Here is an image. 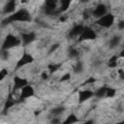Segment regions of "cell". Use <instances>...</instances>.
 I'll return each mask as SVG.
<instances>
[{"instance_id":"obj_10","label":"cell","mask_w":124,"mask_h":124,"mask_svg":"<svg viewBox=\"0 0 124 124\" xmlns=\"http://www.w3.org/2000/svg\"><path fill=\"white\" fill-rule=\"evenodd\" d=\"M116 26H117V29H118L119 31L124 30V20H123V19L118 20V22L116 23Z\"/></svg>"},{"instance_id":"obj_8","label":"cell","mask_w":124,"mask_h":124,"mask_svg":"<svg viewBox=\"0 0 124 124\" xmlns=\"http://www.w3.org/2000/svg\"><path fill=\"white\" fill-rule=\"evenodd\" d=\"M32 96H34V88L31 85L27 84V85H25L24 87H22L20 89L19 100H21V99H28V98H30Z\"/></svg>"},{"instance_id":"obj_6","label":"cell","mask_w":124,"mask_h":124,"mask_svg":"<svg viewBox=\"0 0 124 124\" xmlns=\"http://www.w3.org/2000/svg\"><path fill=\"white\" fill-rule=\"evenodd\" d=\"M16 1H8L2 7V13L4 15H12L16 11Z\"/></svg>"},{"instance_id":"obj_7","label":"cell","mask_w":124,"mask_h":124,"mask_svg":"<svg viewBox=\"0 0 124 124\" xmlns=\"http://www.w3.org/2000/svg\"><path fill=\"white\" fill-rule=\"evenodd\" d=\"M84 29V25L78 23V24H76L75 26H73L71 29H70V32H69V37L71 39H76V38H79V36L81 35L82 31Z\"/></svg>"},{"instance_id":"obj_12","label":"cell","mask_w":124,"mask_h":124,"mask_svg":"<svg viewBox=\"0 0 124 124\" xmlns=\"http://www.w3.org/2000/svg\"><path fill=\"white\" fill-rule=\"evenodd\" d=\"M116 124H123V122H116Z\"/></svg>"},{"instance_id":"obj_11","label":"cell","mask_w":124,"mask_h":124,"mask_svg":"<svg viewBox=\"0 0 124 124\" xmlns=\"http://www.w3.org/2000/svg\"><path fill=\"white\" fill-rule=\"evenodd\" d=\"M5 77H6V76H5V75L2 73V71H1V69H0V81H1V80H3Z\"/></svg>"},{"instance_id":"obj_3","label":"cell","mask_w":124,"mask_h":124,"mask_svg":"<svg viewBox=\"0 0 124 124\" xmlns=\"http://www.w3.org/2000/svg\"><path fill=\"white\" fill-rule=\"evenodd\" d=\"M108 13V8L106 4L104 3H98L93 10L91 11V18L95 19V21L97 19H99L100 17H102L103 16L107 15Z\"/></svg>"},{"instance_id":"obj_1","label":"cell","mask_w":124,"mask_h":124,"mask_svg":"<svg viewBox=\"0 0 124 124\" xmlns=\"http://www.w3.org/2000/svg\"><path fill=\"white\" fill-rule=\"evenodd\" d=\"M21 44V40L20 37H18L16 34L14 33H9L5 38L4 41L2 43V49H6V50H10L13 48H16L17 46H20Z\"/></svg>"},{"instance_id":"obj_4","label":"cell","mask_w":124,"mask_h":124,"mask_svg":"<svg viewBox=\"0 0 124 124\" xmlns=\"http://www.w3.org/2000/svg\"><path fill=\"white\" fill-rule=\"evenodd\" d=\"M37 39V34L33 31H28V32H24L20 35V40L21 43L24 46H29L31 44H33Z\"/></svg>"},{"instance_id":"obj_9","label":"cell","mask_w":124,"mask_h":124,"mask_svg":"<svg viewBox=\"0 0 124 124\" xmlns=\"http://www.w3.org/2000/svg\"><path fill=\"white\" fill-rule=\"evenodd\" d=\"M121 43V36L119 35H116L114 34L108 41V44H109V47L110 48H114V47H117Z\"/></svg>"},{"instance_id":"obj_5","label":"cell","mask_w":124,"mask_h":124,"mask_svg":"<svg viewBox=\"0 0 124 124\" xmlns=\"http://www.w3.org/2000/svg\"><path fill=\"white\" fill-rule=\"evenodd\" d=\"M93 96H94V92H93V91L84 88L83 90H81V91H79V92L78 93V102L79 104H82V103H84L85 101L91 99Z\"/></svg>"},{"instance_id":"obj_2","label":"cell","mask_w":124,"mask_h":124,"mask_svg":"<svg viewBox=\"0 0 124 124\" xmlns=\"http://www.w3.org/2000/svg\"><path fill=\"white\" fill-rule=\"evenodd\" d=\"M114 21H115L114 15L111 13H108L107 15H105L102 17H100L99 19H97L95 21V23L103 29H108L114 24Z\"/></svg>"}]
</instances>
